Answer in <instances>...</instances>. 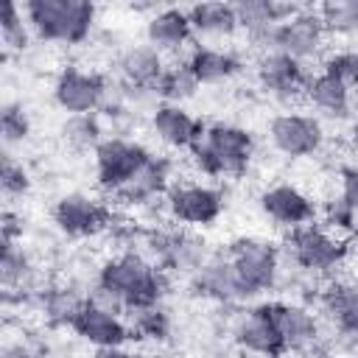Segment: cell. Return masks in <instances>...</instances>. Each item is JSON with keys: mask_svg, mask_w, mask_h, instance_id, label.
I'll return each mask as SVG.
<instances>
[{"mask_svg": "<svg viewBox=\"0 0 358 358\" xmlns=\"http://www.w3.org/2000/svg\"><path fill=\"white\" fill-rule=\"evenodd\" d=\"M151 159V151L126 137H106L95 148V176L98 185L109 193H117L137 171H143Z\"/></svg>", "mask_w": 358, "mask_h": 358, "instance_id": "obj_5", "label": "cell"}, {"mask_svg": "<svg viewBox=\"0 0 358 358\" xmlns=\"http://www.w3.org/2000/svg\"><path fill=\"white\" fill-rule=\"evenodd\" d=\"M45 316L53 324H70L76 322V316L81 313V308L87 305V299H81L78 294H73L70 288H53L45 294Z\"/></svg>", "mask_w": 358, "mask_h": 358, "instance_id": "obj_30", "label": "cell"}, {"mask_svg": "<svg viewBox=\"0 0 358 358\" xmlns=\"http://www.w3.org/2000/svg\"><path fill=\"white\" fill-rule=\"evenodd\" d=\"M129 316H131V330H137L143 336H151V338H165L168 319L157 305L154 308H143V310H131Z\"/></svg>", "mask_w": 358, "mask_h": 358, "instance_id": "obj_36", "label": "cell"}, {"mask_svg": "<svg viewBox=\"0 0 358 358\" xmlns=\"http://www.w3.org/2000/svg\"><path fill=\"white\" fill-rule=\"evenodd\" d=\"M53 221L59 224L62 232H67L73 238H90V235H98L106 227L109 215H106V207L101 201H95L92 196L67 193L56 201Z\"/></svg>", "mask_w": 358, "mask_h": 358, "instance_id": "obj_14", "label": "cell"}, {"mask_svg": "<svg viewBox=\"0 0 358 358\" xmlns=\"http://www.w3.org/2000/svg\"><path fill=\"white\" fill-rule=\"evenodd\" d=\"M296 11H302V8L294 3H277V0H241V3H235L238 25L246 34L260 31V28H271V25H282Z\"/></svg>", "mask_w": 358, "mask_h": 358, "instance_id": "obj_24", "label": "cell"}, {"mask_svg": "<svg viewBox=\"0 0 358 358\" xmlns=\"http://www.w3.org/2000/svg\"><path fill=\"white\" fill-rule=\"evenodd\" d=\"M165 190H168V162L151 157L148 165L143 171H137L115 196H120L123 201L140 204V201H151L154 196H159Z\"/></svg>", "mask_w": 358, "mask_h": 358, "instance_id": "obj_26", "label": "cell"}, {"mask_svg": "<svg viewBox=\"0 0 358 358\" xmlns=\"http://www.w3.org/2000/svg\"><path fill=\"white\" fill-rule=\"evenodd\" d=\"M196 288H199V294L221 299V302H241V299H246L229 257H215L210 263H201L196 268Z\"/></svg>", "mask_w": 358, "mask_h": 358, "instance_id": "obj_20", "label": "cell"}, {"mask_svg": "<svg viewBox=\"0 0 358 358\" xmlns=\"http://www.w3.org/2000/svg\"><path fill=\"white\" fill-rule=\"evenodd\" d=\"M322 73L333 76L344 87H358V50H330L322 62Z\"/></svg>", "mask_w": 358, "mask_h": 358, "instance_id": "obj_33", "label": "cell"}, {"mask_svg": "<svg viewBox=\"0 0 358 358\" xmlns=\"http://www.w3.org/2000/svg\"><path fill=\"white\" fill-rule=\"evenodd\" d=\"M305 98L327 117H347L350 115V106H352V98H350V87H344L341 81H336L333 76L327 73H316L308 78V87H305Z\"/></svg>", "mask_w": 358, "mask_h": 358, "instance_id": "obj_22", "label": "cell"}, {"mask_svg": "<svg viewBox=\"0 0 358 358\" xmlns=\"http://www.w3.org/2000/svg\"><path fill=\"white\" fill-rule=\"evenodd\" d=\"M0 129H3V143L17 145L31 134V120L20 103H6L0 115Z\"/></svg>", "mask_w": 358, "mask_h": 358, "instance_id": "obj_34", "label": "cell"}, {"mask_svg": "<svg viewBox=\"0 0 358 358\" xmlns=\"http://www.w3.org/2000/svg\"><path fill=\"white\" fill-rule=\"evenodd\" d=\"M151 129L157 134L159 143H165L168 148H193L196 140H201L204 129L182 103H159L151 112Z\"/></svg>", "mask_w": 358, "mask_h": 358, "instance_id": "obj_15", "label": "cell"}, {"mask_svg": "<svg viewBox=\"0 0 358 358\" xmlns=\"http://www.w3.org/2000/svg\"><path fill=\"white\" fill-rule=\"evenodd\" d=\"M324 28L336 34H355L358 31V0H330L316 8Z\"/></svg>", "mask_w": 358, "mask_h": 358, "instance_id": "obj_32", "label": "cell"}, {"mask_svg": "<svg viewBox=\"0 0 358 358\" xmlns=\"http://www.w3.org/2000/svg\"><path fill=\"white\" fill-rule=\"evenodd\" d=\"M199 87L201 84L196 81V76H193V70L187 67V59H185V62L165 64V73L157 81L154 92L162 98V103H182V101L193 98Z\"/></svg>", "mask_w": 358, "mask_h": 358, "instance_id": "obj_27", "label": "cell"}, {"mask_svg": "<svg viewBox=\"0 0 358 358\" xmlns=\"http://www.w3.org/2000/svg\"><path fill=\"white\" fill-rule=\"evenodd\" d=\"M227 257L241 280L246 299L274 288L277 274H280V255L271 243H266L260 238H238L229 246Z\"/></svg>", "mask_w": 358, "mask_h": 358, "instance_id": "obj_4", "label": "cell"}, {"mask_svg": "<svg viewBox=\"0 0 358 358\" xmlns=\"http://www.w3.org/2000/svg\"><path fill=\"white\" fill-rule=\"evenodd\" d=\"M6 358H42V352H36V350H31V347H22V344H17V347H11V350L6 352Z\"/></svg>", "mask_w": 358, "mask_h": 358, "instance_id": "obj_42", "label": "cell"}, {"mask_svg": "<svg viewBox=\"0 0 358 358\" xmlns=\"http://www.w3.org/2000/svg\"><path fill=\"white\" fill-rule=\"evenodd\" d=\"M355 210L338 196V199H330L327 201V207H324V224H327V229L330 232H336V229H350L352 227V221H355Z\"/></svg>", "mask_w": 358, "mask_h": 358, "instance_id": "obj_37", "label": "cell"}, {"mask_svg": "<svg viewBox=\"0 0 358 358\" xmlns=\"http://www.w3.org/2000/svg\"><path fill=\"white\" fill-rule=\"evenodd\" d=\"M187 20L193 25V34L207 39H229L241 28L235 6L229 3H196L187 8Z\"/></svg>", "mask_w": 358, "mask_h": 358, "instance_id": "obj_21", "label": "cell"}, {"mask_svg": "<svg viewBox=\"0 0 358 358\" xmlns=\"http://www.w3.org/2000/svg\"><path fill=\"white\" fill-rule=\"evenodd\" d=\"M31 25L25 20V11L22 6L17 3H6L3 6V17H0V36H3V45L6 50H25L28 42H31Z\"/></svg>", "mask_w": 358, "mask_h": 358, "instance_id": "obj_28", "label": "cell"}, {"mask_svg": "<svg viewBox=\"0 0 358 358\" xmlns=\"http://www.w3.org/2000/svg\"><path fill=\"white\" fill-rule=\"evenodd\" d=\"M0 238H3V243H20V238H22V218L17 213H11V210L3 213Z\"/></svg>", "mask_w": 358, "mask_h": 358, "instance_id": "obj_40", "label": "cell"}, {"mask_svg": "<svg viewBox=\"0 0 358 358\" xmlns=\"http://www.w3.org/2000/svg\"><path fill=\"white\" fill-rule=\"evenodd\" d=\"M187 67L193 70L199 84H221L227 78H232L241 70V62L232 50H221V48H193L187 56Z\"/></svg>", "mask_w": 358, "mask_h": 358, "instance_id": "obj_23", "label": "cell"}, {"mask_svg": "<svg viewBox=\"0 0 358 358\" xmlns=\"http://www.w3.org/2000/svg\"><path fill=\"white\" fill-rule=\"evenodd\" d=\"M117 70H120V76L126 78L129 87L154 92L157 81L165 73V56L151 45H131V48H126L120 53Z\"/></svg>", "mask_w": 358, "mask_h": 358, "instance_id": "obj_19", "label": "cell"}, {"mask_svg": "<svg viewBox=\"0 0 358 358\" xmlns=\"http://www.w3.org/2000/svg\"><path fill=\"white\" fill-rule=\"evenodd\" d=\"M260 210L280 227L299 229L308 227L316 215V204L308 193H302L294 185H271L260 193Z\"/></svg>", "mask_w": 358, "mask_h": 358, "instance_id": "obj_13", "label": "cell"}, {"mask_svg": "<svg viewBox=\"0 0 358 358\" xmlns=\"http://www.w3.org/2000/svg\"><path fill=\"white\" fill-rule=\"evenodd\" d=\"M257 84L280 103H296L299 98H305V87H308V73L302 67V62L291 59L282 50H271L263 53L257 59Z\"/></svg>", "mask_w": 358, "mask_h": 358, "instance_id": "obj_9", "label": "cell"}, {"mask_svg": "<svg viewBox=\"0 0 358 358\" xmlns=\"http://www.w3.org/2000/svg\"><path fill=\"white\" fill-rule=\"evenodd\" d=\"M271 319L282 336L285 352H305L319 341V319L294 302H271Z\"/></svg>", "mask_w": 358, "mask_h": 358, "instance_id": "obj_16", "label": "cell"}, {"mask_svg": "<svg viewBox=\"0 0 358 358\" xmlns=\"http://www.w3.org/2000/svg\"><path fill=\"white\" fill-rule=\"evenodd\" d=\"M73 330L87 344H92L95 350H101V347H120L129 338V327H126L123 316L106 313V310L92 308V305H84L81 308V313L73 322Z\"/></svg>", "mask_w": 358, "mask_h": 358, "instance_id": "obj_17", "label": "cell"}, {"mask_svg": "<svg viewBox=\"0 0 358 358\" xmlns=\"http://www.w3.org/2000/svg\"><path fill=\"white\" fill-rule=\"evenodd\" d=\"M322 308L338 330L358 338V282H333L322 294Z\"/></svg>", "mask_w": 358, "mask_h": 358, "instance_id": "obj_25", "label": "cell"}, {"mask_svg": "<svg viewBox=\"0 0 358 358\" xmlns=\"http://www.w3.org/2000/svg\"><path fill=\"white\" fill-rule=\"evenodd\" d=\"M350 140H352V148L358 151V120L352 123V129H350Z\"/></svg>", "mask_w": 358, "mask_h": 358, "instance_id": "obj_43", "label": "cell"}, {"mask_svg": "<svg viewBox=\"0 0 358 358\" xmlns=\"http://www.w3.org/2000/svg\"><path fill=\"white\" fill-rule=\"evenodd\" d=\"M165 204H168V213H171L173 221L190 224V227H207L221 215L224 193L213 185L185 182V185L168 187Z\"/></svg>", "mask_w": 358, "mask_h": 358, "instance_id": "obj_8", "label": "cell"}, {"mask_svg": "<svg viewBox=\"0 0 358 358\" xmlns=\"http://www.w3.org/2000/svg\"><path fill=\"white\" fill-rule=\"evenodd\" d=\"M268 140L271 145L285 157H310L324 143V129L319 117L302 115V112H280L268 123Z\"/></svg>", "mask_w": 358, "mask_h": 358, "instance_id": "obj_7", "label": "cell"}, {"mask_svg": "<svg viewBox=\"0 0 358 358\" xmlns=\"http://www.w3.org/2000/svg\"><path fill=\"white\" fill-rule=\"evenodd\" d=\"M0 185L6 196H22L31 187V176L22 168V162H17L11 154H3V171H0Z\"/></svg>", "mask_w": 358, "mask_h": 358, "instance_id": "obj_35", "label": "cell"}, {"mask_svg": "<svg viewBox=\"0 0 358 358\" xmlns=\"http://www.w3.org/2000/svg\"><path fill=\"white\" fill-rule=\"evenodd\" d=\"M103 95H106V81L92 70L67 67L59 73L53 84L56 103L70 115H95V109L103 103Z\"/></svg>", "mask_w": 358, "mask_h": 358, "instance_id": "obj_10", "label": "cell"}, {"mask_svg": "<svg viewBox=\"0 0 358 358\" xmlns=\"http://www.w3.org/2000/svg\"><path fill=\"white\" fill-rule=\"evenodd\" d=\"M95 282L115 291L126 302V313L154 308L159 302V296L165 294L162 271L154 263H148L145 257L134 255V252H126V255H117V257L106 260L101 266Z\"/></svg>", "mask_w": 358, "mask_h": 358, "instance_id": "obj_2", "label": "cell"}, {"mask_svg": "<svg viewBox=\"0 0 358 358\" xmlns=\"http://www.w3.org/2000/svg\"><path fill=\"white\" fill-rule=\"evenodd\" d=\"M92 358H140V355L120 344V347H101V350H95Z\"/></svg>", "mask_w": 358, "mask_h": 358, "instance_id": "obj_41", "label": "cell"}, {"mask_svg": "<svg viewBox=\"0 0 358 358\" xmlns=\"http://www.w3.org/2000/svg\"><path fill=\"white\" fill-rule=\"evenodd\" d=\"M193 36V25L187 20V11L182 8H159L145 22V39L159 53H176L182 50Z\"/></svg>", "mask_w": 358, "mask_h": 358, "instance_id": "obj_18", "label": "cell"}, {"mask_svg": "<svg viewBox=\"0 0 358 358\" xmlns=\"http://www.w3.org/2000/svg\"><path fill=\"white\" fill-rule=\"evenodd\" d=\"M288 249H291V257L296 260V266H302L308 271H330L347 255L344 238H338L336 232L316 227V224L294 229L288 238Z\"/></svg>", "mask_w": 358, "mask_h": 358, "instance_id": "obj_6", "label": "cell"}, {"mask_svg": "<svg viewBox=\"0 0 358 358\" xmlns=\"http://www.w3.org/2000/svg\"><path fill=\"white\" fill-rule=\"evenodd\" d=\"M232 336H235L241 350H246L252 355H260V358H280L285 352L282 336H280V330H277V324L271 319V308L268 305L252 308L243 316H238Z\"/></svg>", "mask_w": 358, "mask_h": 358, "instance_id": "obj_12", "label": "cell"}, {"mask_svg": "<svg viewBox=\"0 0 358 358\" xmlns=\"http://www.w3.org/2000/svg\"><path fill=\"white\" fill-rule=\"evenodd\" d=\"M341 199L358 213V165H347L341 171Z\"/></svg>", "mask_w": 358, "mask_h": 358, "instance_id": "obj_39", "label": "cell"}, {"mask_svg": "<svg viewBox=\"0 0 358 358\" xmlns=\"http://www.w3.org/2000/svg\"><path fill=\"white\" fill-rule=\"evenodd\" d=\"M31 260L25 255V249L20 243H3V260H0V280L3 285L11 288H22L25 280L31 277Z\"/></svg>", "mask_w": 358, "mask_h": 358, "instance_id": "obj_31", "label": "cell"}, {"mask_svg": "<svg viewBox=\"0 0 358 358\" xmlns=\"http://www.w3.org/2000/svg\"><path fill=\"white\" fill-rule=\"evenodd\" d=\"M324 36H327V28H324L319 11L302 8L277 28V50L288 53L296 62H308L322 53Z\"/></svg>", "mask_w": 358, "mask_h": 358, "instance_id": "obj_11", "label": "cell"}, {"mask_svg": "<svg viewBox=\"0 0 358 358\" xmlns=\"http://www.w3.org/2000/svg\"><path fill=\"white\" fill-rule=\"evenodd\" d=\"M22 11L39 39L62 45L84 42L95 22V6L84 0H28Z\"/></svg>", "mask_w": 358, "mask_h": 358, "instance_id": "obj_3", "label": "cell"}, {"mask_svg": "<svg viewBox=\"0 0 358 358\" xmlns=\"http://www.w3.org/2000/svg\"><path fill=\"white\" fill-rule=\"evenodd\" d=\"M84 299H87V305L101 308V310H106V313H117V316H123V313H126V302H123V299H120L115 291L103 288L101 282H95Z\"/></svg>", "mask_w": 358, "mask_h": 358, "instance_id": "obj_38", "label": "cell"}, {"mask_svg": "<svg viewBox=\"0 0 358 358\" xmlns=\"http://www.w3.org/2000/svg\"><path fill=\"white\" fill-rule=\"evenodd\" d=\"M62 137L70 148H98L101 143V123L95 115H70L62 126Z\"/></svg>", "mask_w": 358, "mask_h": 358, "instance_id": "obj_29", "label": "cell"}, {"mask_svg": "<svg viewBox=\"0 0 358 358\" xmlns=\"http://www.w3.org/2000/svg\"><path fill=\"white\" fill-rule=\"evenodd\" d=\"M252 154H255L252 134L235 123L207 126L201 140H196L190 148V159L204 176H238L249 168Z\"/></svg>", "mask_w": 358, "mask_h": 358, "instance_id": "obj_1", "label": "cell"}]
</instances>
